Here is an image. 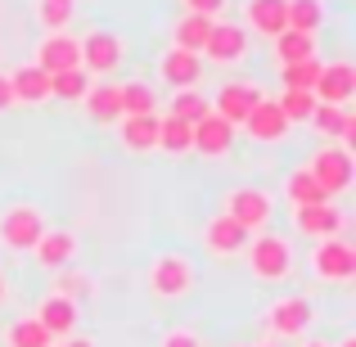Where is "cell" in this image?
I'll return each instance as SVG.
<instances>
[{"label": "cell", "mask_w": 356, "mask_h": 347, "mask_svg": "<svg viewBox=\"0 0 356 347\" xmlns=\"http://www.w3.org/2000/svg\"><path fill=\"white\" fill-rule=\"evenodd\" d=\"M248 271L261 280V284H280V280L293 275V243L284 234H266L261 230L257 239H248Z\"/></svg>", "instance_id": "cell-1"}, {"label": "cell", "mask_w": 356, "mask_h": 347, "mask_svg": "<svg viewBox=\"0 0 356 347\" xmlns=\"http://www.w3.org/2000/svg\"><path fill=\"white\" fill-rule=\"evenodd\" d=\"M194 261L185 257V252H163V257H154V266H149V293L158 298V302H176V298H190L194 293Z\"/></svg>", "instance_id": "cell-2"}, {"label": "cell", "mask_w": 356, "mask_h": 347, "mask_svg": "<svg viewBox=\"0 0 356 347\" xmlns=\"http://www.w3.org/2000/svg\"><path fill=\"white\" fill-rule=\"evenodd\" d=\"M45 230L50 226H45V212L36 208V203H9V208L0 212V243H5L9 252H32Z\"/></svg>", "instance_id": "cell-3"}, {"label": "cell", "mask_w": 356, "mask_h": 347, "mask_svg": "<svg viewBox=\"0 0 356 347\" xmlns=\"http://www.w3.org/2000/svg\"><path fill=\"white\" fill-rule=\"evenodd\" d=\"M307 172H312V181L321 185V194L325 199H339V194H348L352 190V176H356V167H352V154L348 149H339V145H325L321 154L307 163Z\"/></svg>", "instance_id": "cell-4"}, {"label": "cell", "mask_w": 356, "mask_h": 347, "mask_svg": "<svg viewBox=\"0 0 356 347\" xmlns=\"http://www.w3.org/2000/svg\"><path fill=\"white\" fill-rule=\"evenodd\" d=\"M312 275L325 284H352L356 280V248L348 239H321L312 248Z\"/></svg>", "instance_id": "cell-5"}, {"label": "cell", "mask_w": 356, "mask_h": 347, "mask_svg": "<svg viewBox=\"0 0 356 347\" xmlns=\"http://www.w3.org/2000/svg\"><path fill=\"white\" fill-rule=\"evenodd\" d=\"M270 212H275V203H270L266 190H257V185H235V190L226 194V217L243 226L248 234H261L270 226Z\"/></svg>", "instance_id": "cell-6"}, {"label": "cell", "mask_w": 356, "mask_h": 347, "mask_svg": "<svg viewBox=\"0 0 356 347\" xmlns=\"http://www.w3.org/2000/svg\"><path fill=\"white\" fill-rule=\"evenodd\" d=\"M122 59H127V41H122L118 32H90L81 36V72L86 77H108V72L122 68Z\"/></svg>", "instance_id": "cell-7"}, {"label": "cell", "mask_w": 356, "mask_h": 347, "mask_svg": "<svg viewBox=\"0 0 356 347\" xmlns=\"http://www.w3.org/2000/svg\"><path fill=\"white\" fill-rule=\"evenodd\" d=\"M199 59H212V63H221V68L243 63V59H248V27L217 18L212 32H208V41H203V50H199Z\"/></svg>", "instance_id": "cell-8"}, {"label": "cell", "mask_w": 356, "mask_h": 347, "mask_svg": "<svg viewBox=\"0 0 356 347\" xmlns=\"http://www.w3.org/2000/svg\"><path fill=\"white\" fill-rule=\"evenodd\" d=\"M316 104H334V108H348L352 95H356V68L348 59H334V63H321V77L312 86Z\"/></svg>", "instance_id": "cell-9"}, {"label": "cell", "mask_w": 356, "mask_h": 347, "mask_svg": "<svg viewBox=\"0 0 356 347\" xmlns=\"http://www.w3.org/2000/svg\"><path fill=\"white\" fill-rule=\"evenodd\" d=\"M36 68H41L45 77L81 68V41L72 32H45V41L36 45Z\"/></svg>", "instance_id": "cell-10"}, {"label": "cell", "mask_w": 356, "mask_h": 347, "mask_svg": "<svg viewBox=\"0 0 356 347\" xmlns=\"http://www.w3.org/2000/svg\"><path fill=\"white\" fill-rule=\"evenodd\" d=\"M312 302L307 298H275L266 312V330L275 334V339H302L307 330H312Z\"/></svg>", "instance_id": "cell-11"}, {"label": "cell", "mask_w": 356, "mask_h": 347, "mask_svg": "<svg viewBox=\"0 0 356 347\" xmlns=\"http://www.w3.org/2000/svg\"><path fill=\"white\" fill-rule=\"evenodd\" d=\"M261 99H266V95H261V90L252 86V81H226V86L217 90V104H212V113L226 118L230 127L239 131L243 122H248V113L261 104Z\"/></svg>", "instance_id": "cell-12"}, {"label": "cell", "mask_w": 356, "mask_h": 347, "mask_svg": "<svg viewBox=\"0 0 356 347\" xmlns=\"http://www.w3.org/2000/svg\"><path fill=\"white\" fill-rule=\"evenodd\" d=\"M343 226H348V217H343L334 203H312V208H293V230L307 234V239H339Z\"/></svg>", "instance_id": "cell-13"}, {"label": "cell", "mask_w": 356, "mask_h": 347, "mask_svg": "<svg viewBox=\"0 0 356 347\" xmlns=\"http://www.w3.org/2000/svg\"><path fill=\"white\" fill-rule=\"evenodd\" d=\"M203 77V59L190 50H176V45H167L163 54H158V81H167L172 90H194Z\"/></svg>", "instance_id": "cell-14"}, {"label": "cell", "mask_w": 356, "mask_h": 347, "mask_svg": "<svg viewBox=\"0 0 356 347\" xmlns=\"http://www.w3.org/2000/svg\"><path fill=\"white\" fill-rule=\"evenodd\" d=\"M230 149H235V127H230L226 118L208 113L194 122V140H190V154L199 158H226Z\"/></svg>", "instance_id": "cell-15"}, {"label": "cell", "mask_w": 356, "mask_h": 347, "mask_svg": "<svg viewBox=\"0 0 356 347\" xmlns=\"http://www.w3.org/2000/svg\"><path fill=\"white\" fill-rule=\"evenodd\" d=\"M203 248H208L212 257H239V252L248 248V230L235 226L226 212H217V217L203 226Z\"/></svg>", "instance_id": "cell-16"}, {"label": "cell", "mask_w": 356, "mask_h": 347, "mask_svg": "<svg viewBox=\"0 0 356 347\" xmlns=\"http://www.w3.org/2000/svg\"><path fill=\"white\" fill-rule=\"evenodd\" d=\"M36 321H41V330L50 334V339H68V334H77L81 307L68 302V298H59V293H50L41 302V312H36Z\"/></svg>", "instance_id": "cell-17"}, {"label": "cell", "mask_w": 356, "mask_h": 347, "mask_svg": "<svg viewBox=\"0 0 356 347\" xmlns=\"http://www.w3.org/2000/svg\"><path fill=\"white\" fill-rule=\"evenodd\" d=\"M312 131L334 136V140H339V149H348V154H352V145H356V113H352V108H334V104H316Z\"/></svg>", "instance_id": "cell-18"}, {"label": "cell", "mask_w": 356, "mask_h": 347, "mask_svg": "<svg viewBox=\"0 0 356 347\" xmlns=\"http://www.w3.org/2000/svg\"><path fill=\"white\" fill-rule=\"evenodd\" d=\"M32 252L45 271H68L72 261H77V234L72 230H45Z\"/></svg>", "instance_id": "cell-19"}, {"label": "cell", "mask_w": 356, "mask_h": 347, "mask_svg": "<svg viewBox=\"0 0 356 347\" xmlns=\"http://www.w3.org/2000/svg\"><path fill=\"white\" fill-rule=\"evenodd\" d=\"M243 131H248L252 140H261V145H275V140L289 136V118L280 113L275 99H261V104L248 113V122H243Z\"/></svg>", "instance_id": "cell-20"}, {"label": "cell", "mask_w": 356, "mask_h": 347, "mask_svg": "<svg viewBox=\"0 0 356 347\" xmlns=\"http://www.w3.org/2000/svg\"><path fill=\"white\" fill-rule=\"evenodd\" d=\"M81 104H86V118L99 122V127L122 122V90H118V81H90V90H86Z\"/></svg>", "instance_id": "cell-21"}, {"label": "cell", "mask_w": 356, "mask_h": 347, "mask_svg": "<svg viewBox=\"0 0 356 347\" xmlns=\"http://www.w3.org/2000/svg\"><path fill=\"white\" fill-rule=\"evenodd\" d=\"M9 90H14V104H45L50 99V77L36 63H18L9 72Z\"/></svg>", "instance_id": "cell-22"}, {"label": "cell", "mask_w": 356, "mask_h": 347, "mask_svg": "<svg viewBox=\"0 0 356 347\" xmlns=\"http://www.w3.org/2000/svg\"><path fill=\"white\" fill-rule=\"evenodd\" d=\"M118 140H122L127 154H154L158 149V113L154 118H122Z\"/></svg>", "instance_id": "cell-23"}, {"label": "cell", "mask_w": 356, "mask_h": 347, "mask_svg": "<svg viewBox=\"0 0 356 347\" xmlns=\"http://www.w3.org/2000/svg\"><path fill=\"white\" fill-rule=\"evenodd\" d=\"M243 14H248V27L257 36H270V41H275L280 32H284V0H248V5H243Z\"/></svg>", "instance_id": "cell-24"}, {"label": "cell", "mask_w": 356, "mask_h": 347, "mask_svg": "<svg viewBox=\"0 0 356 347\" xmlns=\"http://www.w3.org/2000/svg\"><path fill=\"white\" fill-rule=\"evenodd\" d=\"M284 23L289 32L316 36L325 27V0H284Z\"/></svg>", "instance_id": "cell-25"}, {"label": "cell", "mask_w": 356, "mask_h": 347, "mask_svg": "<svg viewBox=\"0 0 356 347\" xmlns=\"http://www.w3.org/2000/svg\"><path fill=\"white\" fill-rule=\"evenodd\" d=\"M208 113H212V99L203 95L199 86H194V90H172V99H167V113H163V118H176V122H190V127H194V122L208 118Z\"/></svg>", "instance_id": "cell-26"}, {"label": "cell", "mask_w": 356, "mask_h": 347, "mask_svg": "<svg viewBox=\"0 0 356 347\" xmlns=\"http://www.w3.org/2000/svg\"><path fill=\"white\" fill-rule=\"evenodd\" d=\"M316 59V36H302V32H280L275 36V63L280 68H289V63H307Z\"/></svg>", "instance_id": "cell-27"}, {"label": "cell", "mask_w": 356, "mask_h": 347, "mask_svg": "<svg viewBox=\"0 0 356 347\" xmlns=\"http://www.w3.org/2000/svg\"><path fill=\"white\" fill-rule=\"evenodd\" d=\"M212 23H217V18L181 14V23H176V32H172V45H176V50H190V54H199V50H203V41H208V32H212Z\"/></svg>", "instance_id": "cell-28"}, {"label": "cell", "mask_w": 356, "mask_h": 347, "mask_svg": "<svg viewBox=\"0 0 356 347\" xmlns=\"http://www.w3.org/2000/svg\"><path fill=\"white\" fill-rule=\"evenodd\" d=\"M284 199L293 203V208H312V203H330L321 194V185L312 181V172L307 167H293V172L284 176Z\"/></svg>", "instance_id": "cell-29"}, {"label": "cell", "mask_w": 356, "mask_h": 347, "mask_svg": "<svg viewBox=\"0 0 356 347\" xmlns=\"http://www.w3.org/2000/svg\"><path fill=\"white\" fill-rule=\"evenodd\" d=\"M122 90V118H154L158 113V95L149 81H127Z\"/></svg>", "instance_id": "cell-30"}, {"label": "cell", "mask_w": 356, "mask_h": 347, "mask_svg": "<svg viewBox=\"0 0 356 347\" xmlns=\"http://www.w3.org/2000/svg\"><path fill=\"white\" fill-rule=\"evenodd\" d=\"M190 140H194V127L190 122H176V118H158V149L172 158L190 154Z\"/></svg>", "instance_id": "cell-31"}, {"label": "cell", "mask_w": 356, "mask_h": 347, "mask_svg": "<svg viewBox=\"0 0 356 347\" xmlns=\"http://www.w3.org/2000/svg\"><path fill=\"white\" fill-rule=\"evenodd\" d=\"M5 343L9 347H50L54 339L41 330V321H36V316H18V321L5 330Z\"/></svg>", "instance_id": "cell-32"}, {"label": "cell", "mask_w": 356, "mask_h": 347, "mask_svg": "<svg viewBox=\"0 0 356 347\" xmlns=\"http://www.w3.org/2000/svg\"><path fill=\"white\" fill-rule=\"evenodd\" d=\"M72 14H77V0H36V18L45 32H68Z\"/></svg>", "instance_id": "cell-33"}, {"label": "cell", "mask_w": 356, "mask_h": 347, "mask_svg": "<svg viewBox=\"0 0 356 347\" xmlns=\"http://www.w3.org/2000/svg\"><path fill=\"white\" fill-rule=\"evenodd\" d=\"M86 90H90V77H86L81 68L50 77V99H68V104H81V99H86Z\"/></svg>", "instance_id": "cell-34"}, {"label": "cell", "mask_w": 356, "mask_h": 347, "mask_svg": "<svg viewBox=\"0 0 356 347\" xmlns=\"http://www.w3.org/2000/svg\"><path fill=\"white\" fill-rule=\"evenodd\" d=\"M280 113L289 118V127H293V122H312V113H316V95L312 90H280Z\"/></svg>", "instance_id": "cell-35"}, {"label": "cell", "mask_w": 356, "mask_h": 347, "mask_svg": "<svg viewBox=\"0 0 356 347\" xmlns=\"http://www.w3.org/2000/svg\"><path fill=\"white\" fill-rule=\"evenodd\" d=\"M316 77H321V59L289 63V68H280V90H312Z\"/></svg>", "instance_id": "cell-36"}, {"label": "cell", "mask_w": 356, "mask_h": 347, "mask_svg": "<svg viewBox=\"0 0 356 347\" xmlns=\"http://www.w3.org/2000/svg\"><path fill=\"white\" fill-rule=\"evenodd\" d=\"M90 275H81L77 266H68V271H54V293L59 298H68V302H81V298H90Z\"/></svg>", "instance_id": "cell-37"}, {"label": "cell", "mask_w": 356, "mask_h": 347, "mask_svg": "<svg viewBox=\"0 0 356 347\" xmlns=\"http://www.w3.org/2000/svg\"><path fill=\"white\" fill-rule=\"evenodd\" d=\"M226 5H230V0H181L185 14H199V18H221Z\"/></svg>", "instance_id": "cell-38"}, {"label": "cell", "mask_w": 356, "mask_h": 347, "mask_svg": "<svg viewBox=\"0 0 356 347\" xmlns=\"http://www.w3.org/2000/svg\"><path fill=\"white\" fill-rule=\"evenodd\" d=\"M163 347H203V343H199V334H194V330H167L163 334Z\"/></svg>", "instance_id": "cell-39"}, {"label": "cell", "mask_w": 356, "mask_h": 347, "mask_svg": "<svg viewBox=\"0 0 356 347\" xmlns=\"http://www.w3.org/2000/svg\"><path fill=\"white\" fill-rule=\"evenodd\" d=\"M14 104V90H9V72H0V113Z\"/></svg>", "instance_id": "cell-40"}, {"label": "cell", "mask_w": 356, "mask_h": 347, "mask_svg": "<svg viewBox=\"0 0 356 347\" xmlns=\"http://www.w3.org/2000/svg\"><path fill=\"white\" fill-rule=\"evenodd\" d=\"M50 347H95L90 339H81V334H68V339H54Z\"/></svg>", "instance_id": "cell-41"}, {"label": "cell", "mask_w": 356, "mask_h": 347, "mask_svg": "<svg viewBox=\"0 0 356 347\" xmlns=\"http://www.w3.org/2000/svg\"><path fill=\"white\" fill-rule=\"evenodd\" d=\"M9 302V280H5V271H0V307Z\"/></svg>", "instance_id": "cell-42"}, {"label": "cell", "mask_w": 356, "mask_h": 347, "mask_svg": "<svg viewBox=\"0 0 356 347\" xmlns=\"http://www.w3.org/2000/svg\"><path fill=\"white\" fill-rule=\"evenodd\" d=\"M339 347H356V339H343V343H339Z\"/></svg>", "instance_id": "cell-43"}, {"label": "cell", "mask_w": 356, "mask_h": 347, "mask_svg": "<svg viewBox=\"0 0 356 347\" xmlns=\"http://www.w3.org/2000/svg\"><path fill=\"white\" fill-rule=\"evenodd\" d=\"M302 347H330V343H302Z\"/></svg>", "instance_id": "cell-44"}, {"label": "cell", "mask_w": 356, "mask_h": 347, "mask_svg": "<svg viewBox=\"0 0 356 347\" xmlns=\"http://www.w3.org/2000/svg\"><path fill=\"white\" fill-rule=\"evenodd\" d=\"M266 347H275V343H266Z\"/></svg>", "instance_id": "cell-45"}, {"label": "cell", "mask_w": 356, "mask_h": 347, "mask_svg": "<svg viewBox=\"0 0 356 347\" xmlns=\"http://www.w3.org/2000/svg\"><path fill=\"white\" fill-rule=\"evenodd\" d=\"M239 347H248V343H239Z\"/></svg>", "instance_id": "cell-46"}]
</instances>
